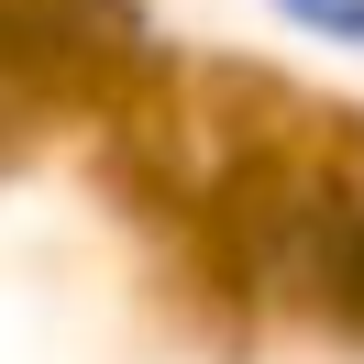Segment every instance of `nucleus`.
<instances>
[{
  "label": "nucleus",
  "mask_w": 364,
  "mask_h": 364,
  "mask_svg": "<svg viewBox=\"0 0 364 364\" xmlns=\"http://www.w3.org/2000/svg\"><path fill=\"white\" fill-rule=\"evenodd\" d=\"M320 265H331V298L364 320V210H342V221H331V254H320Z\"/></svg>",
  "instance_id": "1"
}]
</instances>
